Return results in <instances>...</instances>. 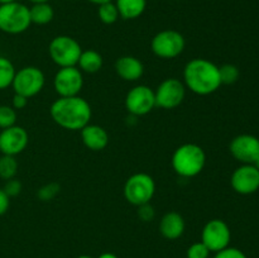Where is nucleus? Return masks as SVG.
Segmentation results:
<instances>
[{"label":"nucleus","mask_w":259,"mask_h":258,"mask_svg":"<svg viewBox=\"0 0 259 258\" xmlns=\"http://www.w3.org/2000/svg\"><path fill=\"white\" fill-rule=\"evenodd\" d=\"M15 121H17L15 109L8 105H0V128L7 129L15 125Z\"/></svg>","instance_id":"nucleus-26"},{"label":"nucleus","mask_w":259,"mask_h":258,"mask_svg":"<svg viewBox=\"0 0 259 258\" xmlns=\"http://www.w3.org/2000/svg\"><path fill=\"white\" fill-rule=\"evenodd\" d=\"M32 24L29 8L22 3H10L0 5V30L8 34H19L25 32Z\"/></svg>","instance_id":"nucleus-4"},{"label":"nucleus","mask_w":259,"mask_h":258,"mask_svg":"<svg viewBox=\"0 0 259 258\" xmlns=\"http://www.w3.org/2000/svg\"><path fill=\"white\" fill-rule=\"evenodd\" d=\"M254 166H255V167H257V168L259 169V157H258V158H257V161H255V162H254Z\"/></svg>","instance_id":"nucleus-38"},{"label":"nucleus","mask_w":259,"mask_h":258,"mask_svg":"<svg viewBox=\"0 0 259 258\" xmlns=\"http://www.w3.org/2000/svg\"><path fill=\"white\" fill-rule=\"evenodd\" d=\"M28 104V98L25 96L19 95V94H14L13 96V108L14 109H24Z\"/></svg>","instance_id":"nucleus-33"},{"label":"nucleus","mask_w":259,"mask_h":258,"mask_svg":"<svg viewBox=\"0 0 259 258\" xmlns=\"http://www.w3.org/2000/svg\"><path fill=\"white\" fill-rule=\"evenodd\" d=\"M98 258H118V255H115L114 253L106 252V253H103V254L99 255Z\"/></svg>","instance_id":"nucleus-34"},{"label":"nucleus","mask_w":259,"mask_h":258,"mask_svg":"<svg viewBox=\"0 0 259 258\" xmlns=\"http://www.w3.org/2000/svg\"><path fill=\"white\" fill-rule=\"evenodd\" d=\"M10 205V197L5 194V191L3 189H0V217L4 215L8 211Z\"/></svg>","instance_id":"nucleus-32"},{"label":"nucleus","mask_w":259,"mask_h":258,"mask_svg":"<svg viewBox=\"0 0 259 258\" xmlns=\"http://www.w3.org/2000/svg\"><path fill=\"white\" fill-rule=\"evenodd\" d=\"M15 2H18V0H0V5L10 4V3H15Z\"/></svg>","instance_id":"nucleus-36"},{"label":"nucleus","mask_w":259,"mask_h":258,"mask_svg":"<svg viewBox=\"0 0 259 258\" xmlns=\"http://www.w3.org/2000/svg\"><path fill=\"white\" fill-rule=\"evenodd\" d=\"M27 131L19 125H13L0 132V152L8 156H17L22 153L28 146Z\"/></svg>","instance_id":"nucleus-15"},{"label":"nucleus","mask_w":259,"mask_h":258,"mask_svg":"<svg viewBox=\"0 0 259 258\" xmlns=\"http://www.w3.org/2000/svg\"><path fill=\"white\" fill-rule=\"evenodd\" d=\"M115 4L123 19H136L146 10L147 0H116Z\"/></svg>","instance_id":"nucleus-19"},{"label":"nucleus","mask_w":259,"mask_h":258,"mask_svg":"<svg viewBox=\"0 0 259 258\" xmlns=\"http://www.w3.org/2000/svg\"><path fill=\"white\" fill-rule=\"evenodd\" d=\"M186 86L179 78H166L154 91L156 106L162 109H175L184 101Z\"/></svg>","instance_id":"nucleus-10"},{"label":"nucleus","mask_w":259,"mask_h":258,"mask_svg":"<svg viewBox=\"0 0 259 258\" xmlns=\"http://www.w3.org/2000/svg\"><path fill=\"white\" fill-rule=\"evenodd\" d=\"M48 52L56 65L60 67H71L77 65L82 50L80 43L72 37L58 35L51 40Z\"/></svg>","instance_id":"nucleus-5"},{"label":"nucleus","mask_w":259,"mask_h":258,"mask_svg":"<svg viewBox=\"0 0 259 258\" xmlns=\"http://www.w3.org/2000/svg\"><path fill=\"white\" fill-rule=\"evenodd\" d=\"M185 46H186V42H185L184 35L177 30L172 29L157 33L151 43L154 55L158 56L159 58H166V60H171L181 55L185 50Z\"/></svg>","instance_id":"nucleus-7"},{"label":"nucleus","mask_w":259,"mask_h":258,"mask_svg":"<svg viewBox=\"0 0 259 258\" xmlns=\"http://www.w3.org/2000/svg\"><path fill=\"white\" fill-rule=\"evenodd\" d=\"M15 72L17 71H15L12 61L0 56V90H4V89L12 86Z\"/></svg>","instance_id":"nucleus-22"},{"label":"nucleus","mask_w":259,"mask_h":258,"mask_svg":"<svg viewBox=\"0 0 259 258\" xmlns=\"http://www.w3.org/2000/svg\"><path fill=\"white\" fill-rule=\"evenodd\" d=\"M138 215L139 218H141L143 222H151L152 219L154 218V210L153 207L148 204H143L139 206V210H138Z\"/></svg>","instance_id":"nucleus-31"},{"label":"nucleus","mask_w":259,"mask_h":258,"mask_svg":"<svg viewBox=\"0 0 259 258\" xmlns=\"http://www.w3.org/2000/svg\"><path fill=\"white\" fill-rule=\"evenodd\" d=\"M53 86L60 98L77 96L83 86L82 72L76 66L61 67L56 73Z\"/></svg>","instance_id":"nucleus-11"},{"label":"nucleus","mask_w":259,"mask_h":258,"mask_svg":"<svg viewBox=\"0 0 259 258\" xmlns=\"http://www.w3.org/2000/svg\"><path fill=\"white\" fill-rule=\"evenodd\" d=\"M206 154L204 149L195 143L180 146L172 156V167L182 177H195L204 169Z\"/></svg>","instance_id":"nucleus-3"},{"label":"nucleus","mask_w":259,"mask_h":258,"mask_svg":"<svg viewBox=\"0 0 259 258\" xmlns=\"http://www.w3.org/2000/svg\"><path fill=\"white\" fill-rule=\"evenodd\" d=\"M154 106H156L154 91L148 86H136L126 94L125 108L132 115H146L149 111H152Z\"/></svg>","instance_id":"nucleus-12"},{"label":"nucleus","mask_w":259,"mask_h":258,"mask_svg":"<svg viewBox=\"0 0 259 258\" xmlns=\"http://www.w3.org/2000/svg\"><path fill=\"white\" fill-rule=\"evenodd\" d=\"M98 15L104 24H113L119 18V12L118 8H116V4H114L113 2H109L99 5Z\"/></svg>","instance_id":"nucleus-24"},{"label":"nucleus","mask_w":259,"mask_h":258,"mask_svg":"<svg viewBox=\"0 0 259 258\" xmlns=\"http://www.w3.org/2000/svg\"><path fill=\"white\" fill-rule=\"evenodd\" d=\"M230 184L238 194H253L259 189V169L254 164H243L233 172Z\"/></svg>","instance_id":"nucleus-14"},{"label":"nucleus","mask_w":259,"mask_h":258,"mask_svg":"<svg viewBox=\"0 0 259 258\" xmlns=\"http://www.w3.org/2000/svg\"><path fill=\"white\" fill-rule=\"evenodd\" d=\"M230 153L244 164H254L259 157V138L252 134H240L230 143Z\"/></svg>","instance_id":"nucleus-13"},{"label":"nucleus","mask_w":259,"mask_h":258,"mask_svg":"<svg viewBox=\"0 0 259 258\" xmlns=\"http://www.w3.org/2000/svg\"><path fill=\"white\" fill-rule=\"evenodd\" d=\"M12 86L15 94L29 99L42 91L45 86V73L34 66L23 67L15 72Z\"/></svg>","instance_id":"nucleus-8"},{"label":"nucleus","mask_w":259,"mask_h":258,"mask_svg":"<svg viewBox=\"0 0 259 258\" xmlns=\"http://www.w3.org/2000/svg\"><path fill=\"white\" fill-rule=\"evenodd\" d=\"M219 73L222 83H225V85L234 83L239 78V70H238L237 66L232 65V63H227V65H223L222 67H219Z\"/></svg>","instance_id":"nucleus-25"},{"label":"nucleus","mask_w":259,"mask_h":258,"mask_svg":"<svg viewBox=\"0 0 259 258\" xmlns=\"http://www.w3.org/2000/svg\"><path fill=\"white\" fill-rule=\"evenodd\" d=\"M50 113L56 124L68 131H81L91 119V106L80 96L60 98L51 105Z\"/></svg>","instance_id":"nucleus-1"},{"label":"nucleus","mask_w":259,"mask_h":258,"mask_svg":"<svg viewBox=\"0 0 259 258\" xmlns=\"http://www.w3.org/2000/svg\"><path fill=\"white\" fill-rule=\"evenodd\" d=\"M214 258H248L244 252L234 247H227L225 249L217 252Z\"/></svg>","instance_id":"nucleus-29"},{"label":"nucleus","mask_w":259,"mask_h":258,"mask_svg":"<svg viewBox=\"0 0 259 258\" xmlns=\"http://www.w3.org/2000/svg\"><path fill=\"white\" fill-rule=\"evenodd\" d=\"M3 190H4L5 194L9 197L17 196V195H19L20 191H22V184H20V181H18V180L10 179L8 180Z\"/></svg>","instance_id":"nucleus-30"},{"label":"nucleus","mask_w":259,"mask_h":258,"mask_svg":"<svg viewBox=\"0 0 259 258\" xmlns=\"http://www.w3.org/2000/svg\"><path fill=\"white\" fill-rule=\"evenodd\" d=\"M81 139L91 151H103L109 143V134L103 126L88 124L81 129Z\"/></svg>","instance_id":"nucleus-16"},{"label":"nucleus","mask_w":259,"mask_h":258,"mask_svg":"<svg viewBox=\"0 0 259 258\" xmlns=\"http://www.w3.org/2000/svg\"><path fill=\"white\" fill-rule=\"evenodd\" d=\"M77 258H93V257H90V255H78Z\"/></svg>","instance_id":"nucleus-39"},{"label":"nucleus","mask_w":259,"mask_h":258,"mask_svg":"<svg viewBox=\"0 0 259 258\" xmlns=\"http://www.w3.org/2000/svg\"><path fill=\"white\" fill-rule=\"evenodd\" d=\"M18 172V162L15 159V156H8L3 154L0 157V177L3 180L14 179V176Z\"/></svg>","instance_id":"nucleus-23"},{"label":"nucleus","mask_w":259,"mask_h":258,"mask_svg":"<svg viewBox=\"0 0 259 258\" xmlns=\"http://www.w3.org/2000/svg\"><path fill=\"white\" fill-rule=\"evenodd\" d=\"M116 73L125 81H137L143 76L144 66L133 56H123L115 62Z\"/></svg>","instance_id":"nucleus-17"},{"label":"nucleus","mask_w":259,"mask_h":258,"mask_svg":"<svg viewBox=\"0 0 259 258\" xmlns=\"http://www.w3.org/2000/svg\"><path fill=\"white\" fill-rule=\"evenodd\" d=\"M29 14H30V22L39 25L48 24V23L53 19V17H55L53 8L51 7L48 3H38V4H33V7L29 8Z\"/></svg>","instance_id":"nucleus-21"},{"label":"nucleus","mask_w":259,"mask_h":258,"mask_svg":"<svg viewBox=\"0 0 259 258\" xmlns=\"http://www.w3.org/2000/svg\"><path fill=\"white\" fill-rule=\"evenodd\" d=\"M156 191L154 180L147 174H136L126 180L124 185V196L126 201L136 206L148 204Z\"/></svg>","instance_id":"nucleus-6"},{"label":"nucleus","mask_w":259,"mask_h":258,"mask_svg":"<svg viewBox=\"0 0 259 258\" xmlns=\"http://www.w3.org/2000/svg\"><path fill=\"white\" fill-rule=\"evenodd\" d=\"M232 233L224 220L212 219L205 224L201 233V242L210 252H220L229 247Z\"/></svg>","instance_id":"nucleus-9"},{"label":"nucleus","mask_w":259,"mask_h":258,"mask_svg":"<svg viewBox=\"0 0 259 258\" xmlns=\"http://www.w3.org/2000/svg\"><path fill=\"white\" fill-rule=\"evenodd\" d=\"M210 250L202 242L191 244L187 249V258H209Z\"/></svg>","instance_id":"nucleus-27"},{"label":"nucleus","mask_w":259,"mask_h":258,"mask_svg":"<svg viewBox=\"0 0 259 258\" xmlns=\"http://www.w3.org/2000/svg\"><path fill=\"white\" fill-rule=\"evenodd\" d=\"M28 2L33 3V4H38V3H48V0H28Z\"/></svg>","instance_id":"nucleus-37"},{"label":"nucleus","mask_w":259,"mask_h":258,"mask_svg":"<svg viewBox=\"0 0 259 258\" xmlns=\"http://www.w3.org/2000/svg\"><path fill=\"white\" fill-rule=\"evenodd\" d=\"M185 86L197 95H210L222 85L219 67L205 58H194L184 70Z\"/></svg>","instance_id":"nucleus-2"},{"label":"nucleus","mask_w":259,"mask_h":258,"mask_svg":"<svg viewBox=\"0 0 259 258\" xmlns=\"http://www.w3.org/2000/svg\"><path fill=\"white\" fill-rule=\"evenodd\" d=\"M159 232L166 239H179L185 232V220L179 212L171 211L163 215L159 223Z\"/></svg>","instance_id":"nucleus-18"},{"label":"nucleus","mask_w":259,"mask_h":258,"mask_svg":"<svg viewBox=\"0 0 259 258\" xmlns=\"http://www.w3.org/2000/svg\"><path fill=\"white\" fill-rule=\"evenodd\" d=\"M89 2L93 3V4H96V5H101V4H104V3L111 2V0H89Z\"/></svg>","instance_id":"nucleus-35"},{"label":"nucleus","mask_w":259,"mask_h":258,"mask_svg":"<svg viewBox=\"0 0 259 258\" xmlns=\"http://www.w3.org/2000/svg\"><path fill=\"white\" fill-rule=\"evenodd\" d=\"M80 71L88 73H95L103 67V57L94 50L82 51L77 62Z\"/></svg>","instance_id":"nucleus-20"},{"label":"nucleus","mask_w":259,"mask_h":258,"mask_svg":"<svg viewBox=\"0 0 259 258\" xmlns=\"http://www.w3.org/2000/svg\"><path fill=\"white\" fill-rule=\"evenodd\" d=\"M58 192H60V185L48 184L40 187L39 191H38V197H39L42 201H50V200H52Z\"/></svg>","instance_id":"nucleus-28"}]
</instances>
